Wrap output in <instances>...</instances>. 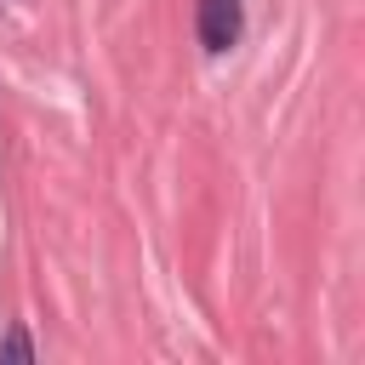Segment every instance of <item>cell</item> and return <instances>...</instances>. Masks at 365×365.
Here are the masks:
<instances>
[{"instance_id":"7a4b0ae2","label":"cell","mask_w":365,"mask_h":365,"mask_svg":"<svg viewBox=\"0 0 365 365\" xmlns=\"http://www.w3.org/2000/svg\"><path fill=\"white\" fill-rule=\"evenodd\" d=\"M0 354H6V359H29L34 348H29V336H23V331H11V336L0 342Z\"/></svg>"},{"instance_id":"6da1fadb","label":"cell","mask_w":365,"mask_h":365,"mask_svg":"<svg viewBox=\"0 0 365 365\" xmlns=\"http://www.w3.org/2000/svg\"><path fill=\"white\" fill-rule=\"evenodd\" d=\"M245 29V11L240 0H200V46L205 51H228Z\"/></svg>"}]
</instances>
